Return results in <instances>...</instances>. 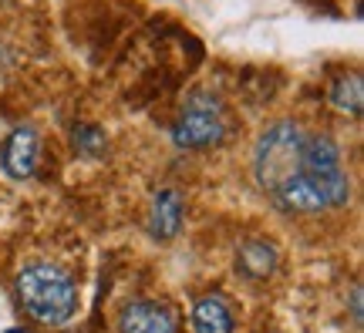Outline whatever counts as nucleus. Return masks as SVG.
<instances>
[{"instance_id": "f257e3e1", "label": "nucleus", "mask_w": 364, "mask_h": 333, "mask_svg": "<svg viewBox=\"0 0 364 333\" xmlns=\"http://www.w3.org/2000/svg\"><path fill=\"white\" fill-rule=\"evenodd\" d=\"M14 293H17V303L24 307L27 317L44 323V327H65L78 317L81 307L78 283L58 263L24 266L14 280Z\"/></svg>"}, {"instance_id": "f03ea898", "label": "nucleus", "mask_w": 364, "mask_h": 333, "mask_svg": "<svg viewBox=\"0 0 364 333\" xmlns=\"http://www.w3.org/2000/svg\"><path fill=\"white\" fill-rule=\"evenodd\" d=\"M348 199H351V179L344 168L338 172H304L300 168L297 175H290L270 192V202L290 216H317L327 209L348 205Z\"/></svg>"}, {"instance_id": "7ed1b4c3", "label": "nucleus", "mask_w": 364, "mask_h": 333, "mask_svg": "<svg viewBox=\"0 0 364 333\" xmlns=\"http://www.w3.org/2000/svg\"><path fill=\"white\" fill-rule=\"evenodd\" d=\"M304 141L307 131L300 129L297 121H273L270 129L257 138L253 148V175L257 185L270 195L280 182H287L290 175L300 172V158H304Z\"/></svg>"}, {"instance_id": "20e7f679", "label": "nucleus", "mask_w": 364, "mask_h": 333, "mask_svg": "<svg viewBox=\"0 0 364 333\" xmlns=\"http://www.w3.org/2000/svg\"><path fill=\"white\" fill-rule=\"evenodd\" d=\"M226 138V111L216 94H193L172 125V141L186 152L216 148Z\"/></svg>"}, {"instance_id": "39448f33", "label": "nucleus", "mask_w": 364, "mask_h": 333, "mask_svg": "<svg viewBox=\"0 0 364 333\" xmlns=\"http://www.w3.org/2000/svg\"><path fill=\"white\" fill-rule=\"evenodd\" d=\"M38 158H41V138L31 125H17L0 145V168L14 182L31 179L38 172Z\"/></svg>"}, {"instance_id": "423d86ee", "label": "nucleus", "mask_w": 364, "mask_h": 333, "mask_svg": "<svg viewBox=\"0 0 364 333\" xmlns=\"http://www.w3.org/2000/svg\"><path fill=\"white\" fill-rule=\"evenodd\" d=\"M182 219H186V199L179 189H159L149 205V236L156 243H172L182 232Z\"/></svg>"}, {"instance_id": "0eeeda50", "label": "nucleus", "mask_w": 364, "mask_h": 333, "mask_svg": "<svg viewBox=\"0 0 364 333\" xmlns=\"http://www.w3.org/2000/svg\"><path fill=\"white\" fill-rule=\"evenodd\" d=\"M118 333H176V317L156 300H132L118 313Z\"/></svg>"}, {"instance_id": "6e6552de", "label": "nucleus", "mask_w": 364, "mask_h": 333, "mask_svg": "<svg viewBox=\"0 0 364 333\" xmlns=\"http://www.w3.org/2000/svg\"><path fill=\"white\" fill-rule=\"evenodd\" d=\"M277 246L263 243V239H247L236 249V273L247 283H267L277 273Z\"/></svg>"}, {"instance_id": "1a4fd4ad", "label": "nucleus", "mask_w": 364, "mask_h": 333, "mask_svg": "<svg viewBox=\"0 0 364 333\" xmlns=\"http://www.w3.org/2000/svg\"><path fill=\"white\" fill-rule=\"evenodd\" d=\"M193 330L196 333H233V310L220 293H206L193 303Z\"/></svg>"}, {"instance_id": "9d476101", "label": "nucleus", "mask_w": 364, "mask_h": 333, "mask_svg": "<svg viewBox=\"0 0 364 333\" xmlns=\"http://www.w3.org/2000/svg\"><path fill=\"white\" fill-rule=\"evenodd\" d=\"M331 104L338 108L341 115H351V118H361V98H364V88H361V75H338L331 81V91H327Z\"/></svg>"}, {"instance_id": "9b49d317", "label": "nucleus", "mask_w": 364, "mask_h": 333, "mask_svg": "<svg viewBox=\"0 0 364 333\" xmlns=\"http://www.w3.org/2000/svg\"><path fill=\"white\" fill-rule=\"evenodd\" d=\"M71 145H75V152L81 158H102L108 152V138H105V131L98 125H91V121H78L75 129H71Z\"/></svg>"}, {"instance_id": "f8f14e48", "label": "nucleus", "mask_w": 364, "mask_h": 333, "mask_svg": "<svg viewBox=\"0 0 364 333\" xmlns=\"http://www.w3.org/2000/svg\"><path fill=\"white\" fill-rule=\"evenodd\" d=\"M361 296H364V290L361 286H351V320L361 327V320H364V303H361Z\"/></svg>"}, {"instance_id": "ddd939ff", "label": "nucleus", "mask_w": 364, "mask_h": 333, "mask_svg": "<svg viewBox=\"0 0 364 333\" xmlns=\"http://www.w3.org/2000/svg\"><path fill=\"white\" fill-rule=\"evenodd\" d=\"M11 333H17V330H11Z\"/></svg>"}]
</instances>
